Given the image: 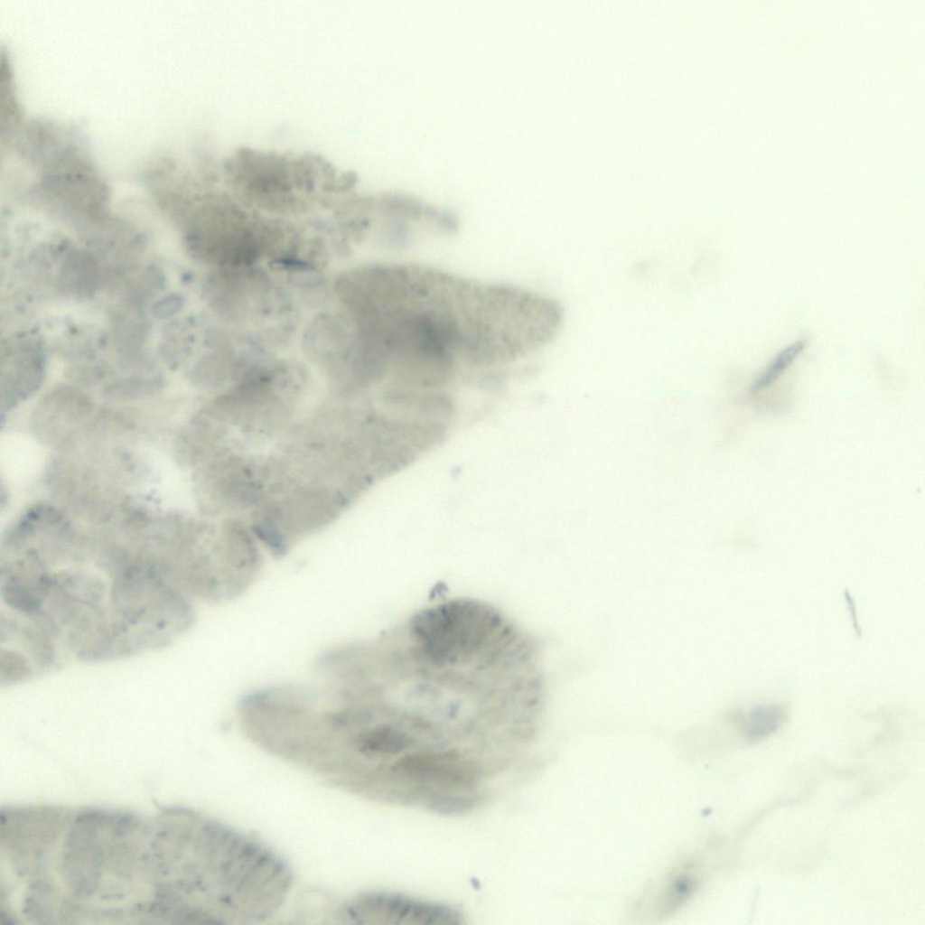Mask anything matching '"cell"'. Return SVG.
<instances>
[{
    "label": "cell",
    "mask_w": 925,
    "mask_h": 925,
    "mask_svg": "<svg viewBox=\"0 0 925 925\" xmlns=\"http://www.w3.org/2000/svg\"><path fill=\"white\" fill-rule=\"evenodd\" d=\"M788 709L780 703L759 705L736 717L746 739L761 741L775 733L787 720Z\"/></svg>",
    "instance_id": "cell-4"
},
{
    "label": "cell",
    "mask_w": 925,
    "mask_h": 925,
    "mask_svg": "<svg viewBox=\"0 0 925 925\" xmlns=\"http://www.w3.org/2000/svg\"><path fill=\"white\" fill-rule=\"evenodd\" d=\"M228 875L217 820L12 805L0 826V905L11 925H210Z\"/></svg>",
    "instance_id": "cell-1"
},
{
    "label": "cell",
    "mask_w": 925,
    "mask_h": 925,
    "mask_svg": "<svg viewBox=\"0 0 925 925\" xmlns=\"http://www.w3.org/2000/svg\"><path fill=\"white\" fill-rule=\"evenodd\" d=\"M807 341L804 339L798 340L779 352L771 364L763 370L756 379L752 390L760 391L771 386L787 369V368L804 350Z\"/></svg>",
    "instance_id": "cell-6"
},
{
    "label": "cell",
    "mask_w": 925,
    "mask_h": 925,
    "mask_svg": "<svg viewBox=\"0 0 925 925\" xmlns=\"http://www.w3.org/2000/svg\"><path fill=\"white\" fill-rule=\"evenodd\" d=\"M342 924L454 925L462 922L454 908L388 892H366L342 902L334 912Z\"/></svg>",
    "instance_id": "cell-3"
},
{
    "label": "cell",
    "mask_w": 925,
    "mask_h": 925,
    "mask_svg": "<svg viewBox=\"0 0 925 925\" xmlns=\"http://www.w3.org/2000/svg\"><path fill=\"white\" fill-rule=\"evenodd\" d=\"M227 181L241 197L271 209L304 206V194L319 185L332 188L345 182L346 173L313 154L289 156L240 148L224 165Z\"/></svg>",
    "instance_id": "cell-2"
},
{
    "label": "cell",
    "mask_w": 925,
    "mask_h": 925,
    "mask_svg": "<svg viewBox=\"0 0 925 925\" xmlns=\"http://www.w3.org/2000/svg\"><path fill=\"white\" fill-rule=\"evenodd\" d=\"M97 263L83 251H71L64 259L60 282L66 291L75 295H88L97 285Z\"/></svg>",
    "instance_id": "cell-5"
},
{
    "label": "cell",
    "mask_w": 925,
    "mask_h": 925,
    "mask_svg": "<svg viewBox=\"0 0 925 925\" xmlns=\"http://www.w3.org/2000/svg\"><path fill=\"white\" fill-rule=\"evenodd\" d=\"M180 306V299L175 295L159 301L154 306V313L159 317H167L174 313Z\"/></svg>",
    "instance_id": "cell-7"
}]
</instances>
